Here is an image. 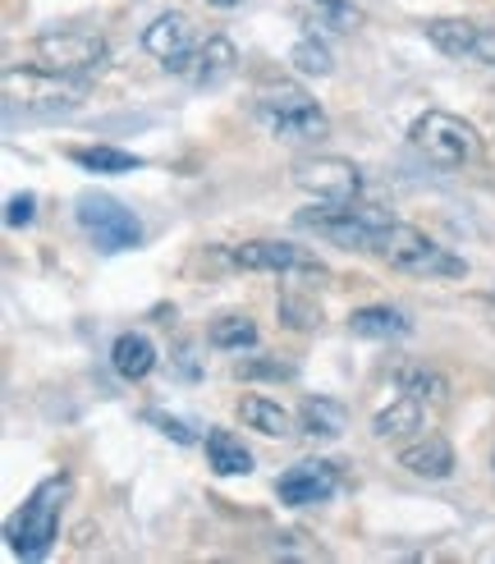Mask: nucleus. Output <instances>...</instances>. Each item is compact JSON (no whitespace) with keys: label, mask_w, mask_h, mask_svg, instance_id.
Instances as JSON below:
<instances>
[{"label":"nucleus","mask_w":495,"mask_h":564,"mask_svg":"<svg viewBox=\"0 0 495 564\" xmlns=\"http://www.w3.org/2000/svg\"><path fill=\"white\" fill-rule=\"evenodd\" d=\"M253 116L262 120V129L280 143H312L321 138L326 124V110L312 101V93H302L298 83H262L257 97H253Z\"/></svg>","instance_id":"nucleus-1"},{"label":"nucleus","mask_w":495,"mask_h":564,"mask_svg":"<svg viewBox=\"0 0 495 564\" xmlns=\"http://www.w3.org/2000/svg\"><path fill=\"white\" fill-rule=\"evenodd\" d=\"M65 500H69V477H46V482H37L33 496L19 505V514L6 528V542L19 560H42L51 551L55 532H61Z\"/></svg>","instance_id":"nucleus-2"},{"label":"nucleus","mask_w":495,"mask_h":564,"mask_svg":"<svg viewBox=\"0 0 495 564\" xmlns=\"http://www.w3.org/2000/svg\"><path fill=\"white\" fill-rule=\"evenodd\" d=\"M372 252L381 262H391L395 271H408V275H440V280H463L468 275V262L454 258L446 243H436L431 235L413 230V225H399V220H391L376 235Z\"/></svg>","instance_id":"nucleus-3"},{"label":"nucleus","mask_w":495,"mask_h":564,"mask_svg":"<svg viewBox=\"0 0 495 564\" xmlns=\"http://www.w3.org/2000/svg\"><path fill=\"white\" fill-rule=\"evenodd\" d=\"M294 220L302 225V230L330 239V243L363 248V252H372L376 235L391 225V216H385L381 207H367V203H358V197H340V203H326V197H317V203L302 207Z\"/></svg>","instance_id":"nucleus-4"},{"label":"nucleus","mask_w":495,"mask_h":564,"mask_svg":"<svg viewBox=\"0 0 495 564\" xmlns=\"http://www.w3.org/2000/svg\"><path fill=\"white\" fill-rule=\"evenodd\" d=\"M408 138L431 165H446V171L473 165L482 156V133L463 116H450V110H427V116H418L408 129Z\"/></svg>","instance_id":"nucleus-5"},{"label":"nucleus","mask_w":495,"mask_h":564,"mask_svg":"<svg viewBox=\"0 0 495 564\" xmlns=\"http://www.w3.org/2000/svg\"><path fill=\"white\" fill-rule=\"evenodd\" d=\"M74 216H78V225L88 230V239L101 252H129V248L143 243V225H138V216L110 193H97V188L78 193Z\"/></svg>","instance_id":"nucleus-6"},{"label":"nucleus","mask_w":495,"mask_h":564,"mask_svg":"<svg viewBox=\"0 0 495 564\" xmlns=\"http://www.w3.org/2000/svg\"><path fill=\"white\" fill-rule=\"evenodd\" d=\"M294 184L326 203H340V197H358L363 193V171L344 156H298L294 161Z\"/></svg>","instance_id":"nucleus-7"},{"label":"nucleus","mask_w":495,"mask_h":564,"mask_svg":"<svg viewBox=\"0 0 495 564\" xmlns=\"http://www.w3.org/2000/svg\"><path fill=\"white\" fill-rule=\"evenodd\" d=\"M230 262L243 271H275V275H326V267L312 258L308 248L289 239H248L230 252Z\"/></svg>","instance_id":"nucleus-8"},{"label":"nucleus","mask_w":495,"mask_h":564,"mask_svg":"<svg viewBox=\"0 0 495 564\" xmlns=\"http://www.w3.org/2000/svg\"><path fill=\"white\" fill-rule=\"evenodd\" d=\"M422 33H427V42H431L440 55H450V61L495 65V28L468 23V19H431Z\"/></svg>","instance_id":"nucleus-9"},{"label":"nucleus","mask_w":495,"mask_h":564,"mask_svg":"<svg viewBox=\"0 0 495 564\" xmlns=\"http://www.w3.org/2000/svg\"><path fill=\"white\" fill-rule=\"evenodd\" d=\"M143 51L156 55V61L170 74H193V61H198V42H193V23L184 14H161L147 23L143 33Z\"/></svg>","instance_id":"nucleus-10"},{"label":"nucleus","mask_w":495,"mask_h":564,"mask_svg":"<svg viewBox=\"0 0 495 564\" xmlns=\"http://www.w3.org/2000/svg\"><path fill=\"white\" fill-rule=\"evenodd\" d=\"M33 51H37V65L42 69L82 74V69H92L101 55H106V42L97 33H42L33 42Z\"/></svg>","instance_id":"nucleus-11"},{"label":"nucleus","mask_w":495,"mask_h":564,"mask_svg":"<svg viewBox=\"0 0 495 564\" xmlns=\"http://www.w3.org/2000/svg\"><path fill=\"white\" fill-rule=\"evenodd\" d=\"M336 491H340V473H336V464H326V459L294 464V468L280 477V482H275V496H280V505H289V510L326 505Z\"/></svg>","instance_id":"nucleus-12"},{"label":"nucleus","mask_w":495,"mask_h":564,"mask_svg":"<svg viewBox=\"0 0 495 564\" xmlns=\"http://www.w3.org/2000/svg\"><path fill=\"white\" fill-rule=\"evenodd\" d=\"M399 468H408L413 477H427V482H446L454 473V445L436 432H422L418 441L399 449Z\"/></svg>","instance_id":"nucleus-13"},{"label":"nucleus","mask_w":495,"mask_h":564,"mask_svg":"<svg viewBox=\"0 0 495 564\" xmlns=\"http://www.w3.org/2000/svg\"><path fill=\"white\" fill-rule=\"evenodd\" d=\"M349 330L363 335V340H404L413 322L391 303H367V307H353L349 313Z\"/></svg>","instance_id":"nucleus-14"},{"label":"nucleus","mask_w":495,"mask_h":564,"mask_svg":"<svg viewBox=\"0 0 495 564\" xmlns=\"http://www.w3.org/2000/svg\"><path fill=\"white\" fill-rule=\"evenodd\" d=\"M110 368H116L124 381H143L156 368V345L143 330H124L116 345H110Z\"/></svg>","instance_id":"nucleus-15"},{"label":"nucleus","mask_w":495,"mask_h":564,"mask_svg":"<svg viewBox=\"0 0 495 564\" xmlns=\"http://www.w3.org/2000/svg\"><path fill=\"white\" fill-rule=\"evenodd\" d=\"M193 65H198L193 69V83H198V88H220L226 78H234L239 51L230 37H207V46H198V61Z\"/></svg>","instance_id":"nucleus-16"},{"label":"nucleus","mask_w":495,"mask_h":564,"mask_svg":"<svg viewBox=\"0 0 495 564\" xmlns=\"http://www.w3.org/2000/svg\"><path fill=\"white\" fill-rule=\"evenodd\" d=\"M395 390L399 394H413V400H422L431 409H440L450 400V381L440 377L436 368H427V362H404V368L395 372Z\"/></svg>","instance_id":"nucleus-17"},{"label":"nucleus","mask_w":495,"mask_h":564,"mask_svg":"<svg viewBox=\"0 0 495 564\" xmlns=\"http://www.w3.org/2000/svg\"><path fill=\"white\" fill-rule=\"evenodd\" d=\"M207 468L216 477H239V473H253V455H248L234 432L211 427L207 432Z\"/></svg>","instance_id":"nucleus-18"},{"label":"nucleus","mask_w":495,"mask_h":564,"mask_svg":"<svg viewBox=\"0 0 495 564\" xmlns=\"http://www.w3.org/2000/svg\"><path fill=\"white\" fill-rule=\"evenodd\" d=\"M422 417H427V404L413 400V394H399L391 409L376 413L372 436H376V441H395V436H408V432H422Z\"/></svg>","instance_id":"nucleus-19"},{"label":"nucleus","mask_w":495,"mask_h":564,"mask_svg":"<svg viewBox=\"0 0 495 564\" xmlns=\"http://www.w3.org/2000/svg\"><path fill=\"white\" fill-rule=\"evenodd\" d=\"M298 432L302 436H312V441H336V436H344V404H336V400H308L298 409Z\"/></svg>","instance_id":"nucleus-20"},{"label":"nucleus","mask_w":495,"mask_h":564,"mask_svg":"<svg viewBox=\"0 0 495 564\" xmlns=\"http://www.w3.org/2000/svg\"><path fill=\"white\" fill-rule=\"evenodd\" d=\"M239 417L262 436H289L294 432V417L275 400H266V394H248V400H239Z\"/></svg>","instance_id":"nucleus-21"},{"label":"nucleus","mask_w":495,"mask_h":564,"mask_svg":"<svg viewBox=\"0 0 495 564\" xmlns=\"http://www.w3.org/2000/svg\"><path fill=\"white\" fill-rule=\"evenodd\" d=\"M69 161L82 165V171H92V175H133V171H143V156L120 152V148H74Z\"/></svg>","instance_id":"nucleus-22"},{"label":"nucleus","mask_w":495,"mask_h":564,"mask_svg":"<svg viewBox=\"0 0 495 564\" xmlns=\"http://www.w3.org/2000/svg\"><path fill=\"white\" fill-rule=\"evenodd\" d=\"M207 345L211 349H226V354H243L257 345V326L248 317H220L211 330H207Z\"/></svg>","instance_id":"nucleus-23"},{"label":"nucleus","mask_w":495,"mask_h":564,"mask_svg":"<svg viewBox=\"0 0 495 564\" xmlns=\"http://www.w3.org/2000/svg\"><path fill=\"white\" fill-rule=\"evenodd\" d=\"M289 65H294L298 74H308V78H326L330 69H336V61H330L326 42H317V37H298L294 51H289Z\"/></svg>","instance_id":"nucleus-24"},{"label":"nucleus","mask_w":495,"mask_h":564,"mask_svg":"<svg viewBox=\"0 0 495 564\" xmlns=\"http://www.w3.org/2000/svg\"><path fill=\"white\" fill-rule=\"evenodd\" d=\"M312 6H317L321 28H330V33H358V28H363L358 0H312Z\"/></svg>","instance_id":"nucleus-25"},{"label":"nucleus","mask_w":495,"mask_h":564,"mask_svg":"<svg viewBox=\"0 0 495 564\" xmlns=\"http://www.w3.org/2000/svg\"><path fill=\"white\" fill-rule=\"evenodd\" d=\"M275 313H280V322H285L289 330H312V326H321V307L308 303V299H298V294H285L280 303H275Z\"/></svg>","instance_id":"nucleus-26"},{"label":"nucleus","mask_w":495,"mask_h":564,"mask_svg":"<svg viewBox=\"0 0 495 564\" xmlns=\"http://www.w3.org/2000/svg\"><path fill=\"white\" fill-rule=\"evenodd\" d=\"M234 377H243V381H257V377H266V381H289V377H294V368H289V362L262 358V362H239Z\"/></svg>","instance_id":"nucleus-27"},{"label":"nucleus","mask_w":495,"mask_h":564,"mask_svg":"<svg viewBox=\"0 0 495 564\" xmlns=\"http://www.w3.org/2000/svg\"><path fill=\"white\" fill-rule=\"evenodd\" d=\"M33 220H37V197L33 193H14L6 203V225L10 230H23V225H33Z\"/></svg>","instance_id":"nucleus-28"},{"label":"nucleus","mask_w":495,"mask_h":564,"mask_svg":"<svg viewBox=\"0 0 495 564\" xmlns=\"http://www.w3.org/2000/svg\"><path fill=\"white\" fill-rule=\"evenodd\" d=\"M143 417L152 422V427H161V436H170L175 445H193V432L184 427L179 417H165V413H143Z\"/></svg>","instance_id":"nucleus-29"},{"label":"nucleus","mask_w":495,"mask_h":564,"mask_svg":"<svg viewBox=\"0 0 495 564\" xmlns=\"http://www.w3.org/2000/svg\"><path fill=\"white\" fill-rule=\"evenodd\" d=\"M207 6H216V10H239L243 0H207Z\"/></svg>","instance_id":"nucleus-30"},{"label":"nucleus","mask_w":495,"mask_h":564,"mask_svg":"<svg viewBox=\"0 0 495 564\" xmlns=\"http://www.w3.org/2000/svg\"><path fill=\"white\" fill-rule=\"evenodd\" d=\"M491 303H495V290H491Z\"/></svg>","instance_id":"nucleus-31"}]
</instances>
